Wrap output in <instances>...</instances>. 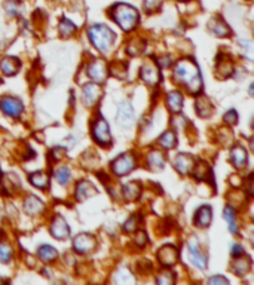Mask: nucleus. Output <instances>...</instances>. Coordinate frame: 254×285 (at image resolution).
Wrapping results in <instances>:
<instances>
[{"label": "nucleus", "instance_id": "2", "mask_svg": "<svg viewBox=\"0 0 254 285\" xmlns=\"http://www.w3.org/2000/svg\"><path fill=\"white\" fill-rule=\"evenodd\" d=\"M109 12H110L112 20L118 24L124 31L134 30L138 24V20H140L138 11L128 3H116L109 9Z\"/></svg>", "mask_w": 254, "mask_h": 285}, {"label": "nucleus", "instance_id": "8", "mask_svg": "<svg viewBox=\"0 0 254 285\" xmlns=\"http://www.w3.org/2000/svg\"><path fill=\"white\" fill-rule=\"evenodd\" d=\"M95 247H97V241L89 233H79L73 239V250L76 251L77 254H88Z\"/></svg>", "mask_w": 254, "mask_h": 285}, {"label": "nucleus", "instance_id": "31", "mask_svg": "<svg viewBox=\"0 0 254 285\" xmlns=\"http://www.w3.org/2000/svg\"><path fill=\"white\" fill-rule=\"evenodd\" d=\"M55 178L61 186H67L72 180V171L67 166H61L55 171Z\"/></svg>", "mask_w": 254, "mask_h": 285}, {"label": "nucleus", "instance_id": "15", "mask_svg": "<svg viewBox=\"0 0 254 285\" xmlns=\"http://www.w3.org/2000/svg\"><path fill=\"white\" fill-rule=\"evenodd\" d=\"M24 211L30 215H39L45 211V202L40 198L30 195L24 201Z\"/></svg>", "mask_w": 254, "mask_h": 285}, {"label": "nucleus", "instance_id": "22", "mask_svg": "<svg viewBox=\"0 0 254 285\" xmlns=\"http://www.w3.org/2000/svg\"><path fill=\"white\" fill-rule=\"evenodd\" d=\"M210 30L217 37H228L229 34H230V28H229L228 24L225 23L222 18H214L210 23Z\"/></svg>", "mask_w": 254, "mask_h": 285}, {"label": "nucleus", "instance_id": "34", "mask_svg": "<svg viewBox=\"0 0 254 285\" xmlns=\"http://www.w3.org/2000/svg\"><path fill=\"white\" fill-rule=\"evenodd\" d=\"M12 259V248L6 242H0V263H9Z\"/></svg>", "mask_w": 254, "mask_h": 285}, {"label": "nucleus", "instance_id": "12", "mask_svg": "<svg viewBox=\"0 0 254 285\" xmlns=\"http://www.w3.org/2000/svg\"><path fill=\"white\" fill-rule=\"evenodd\" d=\"M51 235L55 239L61 241V239H67L70 235V227L67 224V221L61 217L57 215L51 223Z\"/></svg>", "mask_w": 254, "mask_h": 285}, {"label": "nucleus", "instance_id": "37", "mask_svg": "<svg viewBox=\"0 0 254 285\" xmlns=\"http://www.w3.org/2000/svg\"><path fill=\"white\" fill-rule=\"evenodd\" d=\"M174 275H173V272H162L158 278H156V282L161 285H170L174 282Z\"/></svg>", "mask_w": 254, "mask_h": 285}, {"label": "nucleus", "instance_id": "4", "mask_svg": "<svg viewBox=\"0 0 254 285\" xmlns=\"http://www.w3.org/2000/svg\"><path fill=\"white\" fill-rule=\"evenodd\" d=\"M92 131V138H94V141L98 142L100 146H109V144H112V134H110V129H109V123L101 118V116H98L97 120L92 123V128H91Z\"/></svg>", "mask_w": 254, "mask_h": 285}, {"label": "nucleus", "instance_id": "44", "mask_svg": "<svg viewBox=\"0 0 254 285\" xmlns=\"http://www.w3.org/2000/svg\"><path fill=\"white\" fill-rule=\"evenodd\" d=\"M178 2H190V0H178Z\"/></svg>", "mask_w": 254, "mask_h": 285}, {"label": "nucleus", "instance_id": "41", "mask_svg": "<svg viewBox=\"0 0 254 285\" xmlns=\"http://www.w3.org/2000/svg\"><path fill=\"white\" fill-rule=\"evenodd\" d=\"M208 282L211 285H216V284H223V285H228L229 281L225 278V276H213V278H210L208 279Z\"/></svg>", "mask_w": 254, "mask_h": 285}, {"label": "nucleus", "instance_id": "21", "mask_svg": "<svg viewBox=\"0 0 254 285\" xmlns=\"http://www.w3.org/2000/svg\"><path fill=\"white\" fill-rule=\"evenodd\" d=\"M183 94L178 91H170L167 94V106L170 109V112L173 113H178L183 107Z\"/></svg>", "mask_w": 254, "mask_h": 285}, {"label": "nucleus", "instance_id": "40", "mask_svg": "<svg viewBox=\"0 0 254 285\" xmlns=\"http://www.w3.org/2000/svg\"><path fill=\"white\" fill-rule=\"evenodd\" d=\"M135 244H137L138 247H144V245L147 244V233L143 232V230H140V232L135 235Z\"/></svg>", "mask_w": 254, "mask_h": 285}, {"label": "nucleus", "instance_id": "6", "mask_svg": "<svg viewBox=\"0 0 254 285\" xmlns=\"http://www.w3.org/2000/svg\"><path fill=\"white\" fill-rule=\"evenodd\" d=\"M134 107L129 101H122L118 107L116 123L121 128H131L134 125Z\"/></svg>", "mask_w": 254, "mask_h": 285}, {"label": "nucleus", "instance_id": "35", "mask_svg": "<svg viewBox=\"0 0 254 285\" xmlns=\"http://www.w3.org/2000/svg\"><path fill=\"white\" fill-rule=\"evenodd\" d=\"M239 45H241L242 55H244L248 61H253V43H251V40L242 39V40H239Z\"/></svg>", "mask_w": 254, "mask_h": 285}, {"label": "nucleus", "instance_id": "33", "mask_svg": "<svg viewBox=\"0 0 254 285\" xmlns=\"http://www.w3.org/2000/svg\"><path fill=\"white\" fill-rule=\"evenodd\" d=\"M223 217H225V220L228 223L229 230L232 233H236L238 232V224H236V217H235V213H233V208L226 207L225 211H223Z\"/></svg>", "mask_w": 254, "mask_h": 285}, {"label": "nucleus", "instance_id": "36", "mask_svg": "<svg viewBox=\"0 0 254 285\" xmlns=\"http://www.w3.org/2000/svg\"><path fill=\"white\" fill-rule=\"evenodd\" d=\"M162 5V0H144L143 2V8L147 14H153L156 12Z\"/></svg>", "mask_w": 254, "mask_h": 285}, {"label": "nucleus", "instance_id": "10", "mask_svg": "<svg viewBox=\"0 0 254 285\" xmlns=\"http://www.w3.org/2000/svg\"><path fill=\"white\" fill-rule=\"evenodd\" d=\"M101 97V88L98 83H86L82 88V101L85 107H92Z\"/></svg>", "mask_w": 254, "mask_h": 285}, {"label": "nucleus", "instance_id": "39", "mask_svg": "<svg viewBox=\"0 0 254 285\" xmlns=\"http://www.w3.org/2000/svg\"><path fill=\"white\" fill-rule=\"evenodd\" d=\"M223 119H225V122L226 123H229V125H235L236 122H238V113H236V110H229L228 113L223 116Z\"/></svg>", "mask_w": 254, "mask_h": 285}, {"label": "nucleus", "instance_id": "5", "mask_svg": "<svg viewBox=\"0 0 254 285\" xmlns=\"http://www.w3.org/2000/svg\"><path fill=\"white\" fill-rule=\"evenodd\" d=\"M135 158L131 155V153H125V155H121V156H118L110 166H112V171L116 174V175H119V177H122V175H127L129 174L134 168H135Z\"/></svg>", "mask_w": 254, "mask_h": 285}, {"label": "nucleus", "instance_id": "16", "mask_svg": "<svg viewBox=\"0 0 254 285\" xmlns=\"http://www.w3.org/2000/svg\"><path fill=\"white\" fill-rule=\"evenodd\" d=\"M174 166L180 174H189L195 166V158L189 153H180L174 161Z\"/></svg>", "mask_w": 254, "mask_h": 285}, {"label": "nucleus", "instance_id": "30", "mask_svg": "<svg viewBox=\"0 0 254 285\" xmlns=\"http://www.w3.org/2000/svg\"><path fill=\"white\" fill-rule=\"evenodd\" d=\"M158 142H159L164 149H174V147L177 146V137H176V134H174L173 131H167V132H164V134L159 137Z\"/></svg>", "mask_w": 254, "mask_h": 285}, {"label": "nucleus", "instance_id": "17", "mask_svg": "<svg viewBox=\"0 0 254 285\" xmlns=\"http://www.w3.org/2000/svg\"><path fill=\"white\" fill-rule=\"evenodd\" d=\"M230 161L233 166L236 169H241L247 165V161H248V155H247V150L242 147V146H235L232 150H230Z\"/></svg>", "mask_w": 254, "mask_h": 285}, {"label": "nucleus", "instance_id": "19", "mask_svg": "<svg viewBox=\"0 0 254 285\" xmlns=\"http://www.w3.org/2000/svg\"><path fill=\"white\" fill-rule=\"evenodd\" d=\"M95 193H97V190L92 186V183H89L88 180H82L76 184V199L79 202L94 196Z\"/></svg>", "mask_w": 254, "mask_h": 285}, {"label": "nucleus", "instance_id": "18", "mask_svg": "<svg viewBox=\"0 0 254 285\" xmlns=\"http://www.w3.org/2000/svg\"><path fill=\"white\" fill-rule=\"evenodd\" d=\"M20 67H21V63L15 57H5V58L0 60V70L3 71V74H6V76L17 74Z\"/></svg>", "mask_w": 254, "mask_h": 285}, {"label": "nucleus", "instance_id": "11", "mask_svg": "<svg viewBox=\"0 0 254 285\" xmlns=\"http://www.w3.org/2000/svg\"><path fill=\"white\" fill-rule=\"evenodd\" d=\"M187 256H189V260L192 261V264L196 266L198 269L204 270L207 267V257L199 251L198 242L195 239H190L187 244Z\"/></svg>", "mask_w": 254, "mask_h": 285}, {"label": "nucleus", "instance_id": "3", "mask_svg": "<svg viewBox=\"0 0 254 285\" xmlns=\"http://www.w3.org/2000/svg\"><path fill=\"white\" fill-rule=\"evenodd\" d=\"M88 37L97 51L107 54L115 42V31L106 24H94L88 28Z\"/></svg>", "mask_w": 254, "mask_h": 285}, {"label": "nucleus", "instance_id": "38", "mask_svg": "<svg viewBox=\"0 0 254 285\" xmlns=\"http://www.w3.org/2000/svg\"><path fill=\"white\" fill-rule=\"evenodd\" d=\"M138 221H140V215H132V217H129L128 218V221L124 224V230L125 232H134L135 229H137V224H138Z\"/></svg>", "mask_w": 254, "mask_h": 285}, {"label": "nucleus", "instance_id": "25", "mask_svg": "<svg viewBox=\"0 0 254 285\" xmlns=\"http://www.w3.org/2000/svg\"><path fill=\"white\" fill-rule=\"evenodd\" d=\"M37 256L43 263H51L52 260H55L58 257V251L51 245H42L37 250Z\"/></svg>", "mask_w": 254, "mask_h": 285}, {"label": "nucleus", "instance_id": "29", "mask_svg": "<svg viewBox=\"0 0 254 285\" xmlns=\"http://www.w3.org/2000/svg\"><path fill=\"white\" fill-rule=\"evenodd\" d=\"M115 282L116 284H134L135 282V278L132 276V273L128 270L127 267H122V269H119L118 272H116V275H115Z\"/></svg>", "mask_w": 254, "mask_h": 285}, {"label": "nucleus", "instance_id": "9", "mask_svg": "<svg viewBox=\"0 0 254 285\" xmlns=\"http://www.w3.org/2000/svg\"><path fill=\"white\" fill-rule=\"evenodd\" d=\"M140 76L143 79V82H146L150 86H156L161 82V71L156 63L153 61H147L143 64L141 70H140Z\"/></svg>", "mask_w": 254, "mask_h": 285}, {"label": "nucleus", "instance_id": "1", "mask_svg": "<svg viewBox=\"0 0 254 285\" xmlns=\"http://www.w3.org/2000/svg\"><path fill=\"white\" fill-rule=\"evenodd\" d=\"M174 77L180 85H184L186 89L193 95L202 89V77L199 67L193 60H180L174 67Z\"/></svg>", "mask_w": 254, "mask_h": 285}, {"label": "nucleus", "instance_id": "28", "mask_svg": "<svg viewBox=\"0 0 254 285\" xmlns=\"http://www.w3.org/2000/svg\"><path fill=\"white\" fill-rule=\"evenodd\" d=\"M195 109H196V113L201 116V118H207L213 113V107L208 101V98L205 97H199L196 100V104H195Z\"/></svg>", "mask_w": 254, "mask_h": 285}, {"label": "nucleus", "instance_id": "23", "mask_svg": "<svg viewBox=\"0 0 254 285\" xmlns=\"http://www.w3.org/2000/svg\"><path fill=\"white\" fill-rule=\"evenodd\" d=\"M140 193H141V187H140L138 183L131 181V183H127V184L122 186V196H124V199H127V201H135V199H138V198H140Z\"/></svg>", "mask_w": 254, "mask_h": 285}, {"label": "nucleus", "instance_id": "7", "mask_svg": "<svg viewBox=\"0 0 254 285\" xmlns=\"http://www.w3.org/2000/svg\"><path fill=\"white\" fill-rule=\"evenodd\" d=\"M0 110L6 115V116H11V118H18L23 110H24V106L23 103L18 100V98H14V97H5L0 100Z\"/></svg>", "mask_w": 254, "mask_h": 285}, {"label": "nucleus", "instance_id": "13", "mask_svg": "<svg viewBox=\"0 0 254 285\" xmlns=\"http://www.w3.org/2000/svg\"><path fill=\"white\" fill-rule=\"evenodd\" d=\"M86 74L97 83L104 82L106 76H107V69H106V64L100 61V60H94L92 63L88 64L86 67Z\"/></svg>", "mask_w": 254, "mask_h": 285}, {"label": "nucleus", "instance_id": "20", "mask_svg": "<svg viewBox=\"0 0 254 285\" xmlns=\"http://www.w3.org/2000/svg\"><path fill=\"white\" fill-rule=\"evenodd\" d=\"M211 218H213V211H211V207H208V205H204L201 207L196 214H195V217H193V223L198 226V227H207L210 223H211Z\"/></svg>", "mask_w": 254, "mask_h": 285}, {"label": "nucleus", "instance_id": "26", "mask_svg": "<svg viewBox=\"0 0 254 285\" xmlns=\"http://www.w3.org/2000/svg\"><path fill=\"white\" fill-rule=\"evenodd\" d=\"M250 269H251V260H250V257H245L244 260L236 257V260L233 261V264H232V270H233L238 276L245 275Z\"/></svg>", "mask_w": 254, "mask_h": 285}, {"label": "nucleus", "instance_id": "27", "mask_svg": "<svg viewBox=\"0 0 254 285\" xmlns=\"http://www.w3.org/2000/svg\"><path fill=\"white\" fill-rule=\"evenodd\" d=\"M28 178H30V183L34 187H39V189H48L49 187V178H48V175H45L40 171L33 172Z\"/></svg>", "mask_w": 254, "mask_h": 285}, {"label": "nucleus", "instance_id": "43", "mask_svg": "<svg viewBox=\"0 0 254 285\" xmlns=\"http://www.w3.org/2000/svg\"><path fill=\"white\" fill-rule=\"evenodd\" d=\"M250 95H253V85H250V89H248Z\"/></svg>", "mask_w": 254, "mask_h": 285}, {"label": "nucleus", "instance_id": "14", "mask_svg": "<svg viewBox=\"0 0 254 285\" xmlns=\"http://www.w3.org/2000/svg\"><path fill=\"white\" fill-rule=\"evenodd\" d=\"M178 259V251L174 245H164L158 251V260L164 266H173Z\"/></svg>", "mask_w": 254, "mask_h": 285}, {"label": "nucleus", "instance_id": "42", "mask_svg": "<svg viewBox=\"0 0 254 285\" xmlns=\"http://www.w3.org/2000/svg\"><path fill=\"white\" fill-rule=\"evenodd\" d=\"M230 254H232L233 257H241V256L244 254V248H242L241 245H238V244H235V245H232V250H230Z\"/></svg>", "mask_w": 254, "mask_h": 285}, {"label": "nucleus", "instance_id": "24", "mask_svg": "<svg viewBox=\"0 0 254 285\" xmlns=\"http://www.w3.org/2000/svg\"><path fill=\"white\" fill-rule=\"evenodd\" d=\"M147 165L150 166V169L153 171H162L164 166H165V158L161 152H156L153 150L149 153L147 156Z\"/></svg>", "mask_w": 254, "mask_h": 285}, {"label": "nucleus", "instance_id": "32", "mask_svg": "<svg viewBox=\"0 0 254 285\" xmlns=\"http://www.w3.org/2000/svg\"><path fill=\"white\" fill-rule=\"evenodd\" d=\"M76 30V24L72 23V21L67 20V18H63V20H61V23H60V34H61L63 37H70V36H73V33H75Z\"/></svg>", "mask_w": 254, "mask_h": 285}]
</instances>
